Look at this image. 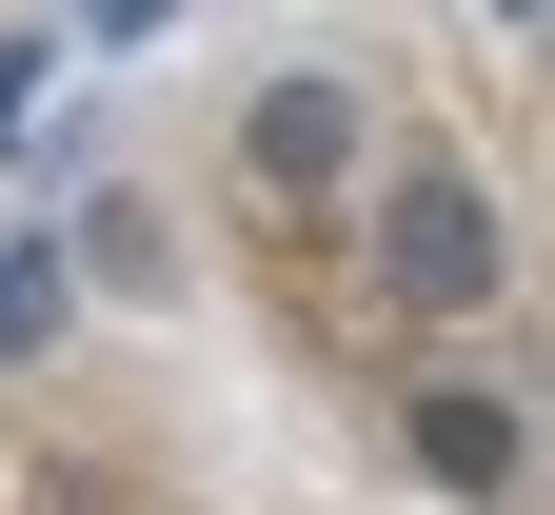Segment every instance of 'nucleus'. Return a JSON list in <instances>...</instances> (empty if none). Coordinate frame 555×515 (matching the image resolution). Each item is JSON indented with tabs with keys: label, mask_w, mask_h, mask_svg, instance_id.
<instances>
[{
	"label": "nucleus",
	"mask_w": 555,
	"mask_h": 515,
	"mask_svg": "<svg viewBox=\"0 0 555 515\" xmlns=\"http://www.w3.org/2000/svg\"><path fill=\"white\" fill-rule=\"evenodd\" d=\"M496 278H516V239H496V179H476V159H397L377 179V298L476 318Z\"/></svg>",
	"instance_id": "f257e3e1"
},
{
	"label": "nucleus",
	"mask_w": 555,
	"mask_h": 515,
	"mask_svg": "<svg viewBox=\"0 0 555 515\" xmlns=\"http://www.w3.org/2000/svg\"><path fill=\"white\" fill-rule=\"evenodd\" d=\"M238 159H258L278 198H337V179H358V80H318V60H278V80L238 100Z\"/></svg>",
	"instance_id": "f03ea898"
},
{
	"label": "nucleus",
	"mask_w": 555,
	"mask_h": 515,
	"mask_svg": "<svg viewBox=\"0 0 555 515\" xmlns=\"http://www.w3.org/2000/svg\"><path fill=\"white\" fill-rule=\"evenodd\" d=\"M397 436H416V476H437V495H516V397H496V377H437Z\"/></svg>",
	"instance_id": "7ed1b4c3"
},
{
	"label": "nucleus",
	"mask_w": 555,
	"mask_h": 515,
	"mask_svg": "<svg viewBox=\"0 0 555 515\" xmlns=\"http://www.w3.org/2000/svg\"><path fill=\"white\" fill-rule=\"evenodd\" d=\"M60 298H80V258H60V239H0V357H40Z\"/></svg>",
	"instance_id": "20e7f679"
},
{
	"label": "nucleus",
	"mask_w": 555,
	"mask_h": 515,
	"mask_svg": "<svg viewBox=\"0 0 555 515\" xmlns=\"http://www.w3.org/2000/svg\"><path fill=\"white\" fill-rule=\"evenodd\" d=\"M60 258H80V278H119V298H139V278H159V218H139V198H80V239H60Z\"/></svg>",
	"instance_id": "39448f33"
},
{
	"label": "nucleus",
	"mask_w": 555,
	"mask_h": 515,
	"mask_svg": "<svg viewBox=\"0 0 555 515\" xmlns=\"http://www.w3.org/2000/svg\"><path fill=\"white\" fill-rule=\"evenodd\" d=\"M40 119V40H0V139H21Z\"/></svg>",
	"instance_id": "423d86ee"
},
{
	"label": "nucleus",
	"mask_w": 555,
	"mask_h": 515,
	"mask_svg": "<svg viewBox=\"0 0 555 515\" xmlns=\"http://www.w3.org/2000/svg\"><path fill=\"white\" fill-rule=\"evenodd\" d=\"M80 21H100V40H159V21H179V0H80Z\"/></svg>",
	"instance_id": "0eeeda50"
}]
</instances>
